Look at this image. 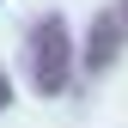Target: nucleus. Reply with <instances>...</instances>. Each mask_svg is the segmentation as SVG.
<instances>
[{
    "label": "nucleus",
    "mask_w": 128,
    "mask_h": 128,
    "mask_svg": "<svg viewBox=\"0 0 128 128\" xmlns=\"http://www.w3.org/2000/svg\"><path fill=\"white\" fill-rule=\"evenodd\" d=\"M116 12H122V24H128V0H122V6H116Z\"/></svg>",
    "instance_id": "nucleus-4"
},
{
    "label": "nucleus",
    "mask_w": 128,
    "mask_h": 128,
    "mask_svg": "<svg viewBox=\"0 0 128 128\" xmlns=\"http://www.w3.org/2000/svg\"><path fill=\"white\" fill-rule=\"evenodd\" d=\"M12 104V86H6V67H0V110Z\"/></svg>",
    "instance_id": "nucleus-3"
},
{
    "label": "nucleus",
    "mask_w": 128,
    "mask_h": 128,
    "mask_svg": "<svg viewBox=\"0 0 128 128\" xmlns=\"http://www.w3.org/2000/svg\"><path fill=\"white\" fill-rule=\"evenodd\" d=\"M24 73H30V92L37 98H61L73 86V37H67V18L49 12L24 30Z\"/></svg>",
    "instance_id": "nucleus-1"
},
{
    "label": "nucleus",
    "mask_w": 128,
    "mask_h": 128,
    "mask_svg": "<svg viewBox=\"0 0 128 128\" xmlns=\"http://www.w3.org/2000/svg\"><path fill=\"white\" fill-rule=\"evenodd\" d=\"M122 37H128L122 12H104V18L92 24V37H86V73H104L110 61H116V49H122Z\"/></svg>",
    "instance_id": "nucleus-2"
}]
</instances>
